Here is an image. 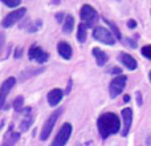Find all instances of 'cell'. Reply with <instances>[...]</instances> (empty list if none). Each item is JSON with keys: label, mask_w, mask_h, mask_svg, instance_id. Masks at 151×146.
Returning <instances> with one entry per match:
<instances>
[{"label": "cell", "mask_w": 151, "mask_h": 146, "mask_svg": "<svg viewBox=\"0 0 151 146\" xmlns=\"http://www.w3.org/2000/svg\"><path fill=\"white\" fill-rule=\"evenodd\" d=\"M97 128H98L99 136L102 139H106L111 134H117L121 130V121L115 113H104L98 117L97 121Z\"/></svg>", "instance_id": "1"}, {"label": "cell", "mask_w": 151, "mask_h": 146, "mask_svg": "<svg viewBox=\"0 0 151 146\" xmlns=\"http://www.w3.org/2000/svg\"><path fill=\"white\" fill-rule=\"evenodd\" d=\"M80 16H81V20H82V24L86 28H93V25L98 21V13L89 4H83L81 7Z\"/></svg>", "instance_id": "2"}, {"label": "cell", "mask_w": 151, "mask_h": 146, "mask_svg": "<svg viewBox=\"0 0 151 146\" xmlns=\"http://www.w3.org/2000/svg\"><path fill=\"white\" fill-rule=\"evenodd\" d=\"M93 39L99 43H104L106 45H114L115 44V37L110 29L105 28V27H96L93 29Z\"/></svg>", "instance_id": "3"}, {"label": "cell", "mask_w": 151, "mask_h": 146, "mask_svg": "<svg viewBox=\"0 0 151 146\" xmlns=\"http://www.w3.org/2000/svg\"><path fill=\"white\" fill-rule=\"evenodd\" d=\"M61 113H63V108H61V109L55 110V112L50 114V117L48 118L47 121H45L44 126H42L41 132H40V139H41V141H45V139H48V137L50 136L53 128H55V124L57 122V120H58V117L61 116Z\"/></svg>", "instance_id": "4"}, {"label": "cell", "mask_w": 151, "mask_h": 146, "mask_svg": "<svg viewBox=\"0 0 151 146\" xmlns=\"http://www.w3.org/2000/svg\"><path fill=\"white\" fill-rule=\"evenodd\" d=\"M72 130H73V126H72L70 124L65 122L61 126L60 130H58V133L56 134L55 139H53L50 146H65L69 137H70V134H72Z\"/></svg>", "instance_id": "5"}, {"label": "cell", "mask_w": 151, "mask_h": 146, "mask_svg": "<svg viewBox=\"0 0 151 146\" xmlns=\"http://www.w3.org/2000/svg\"><path fill=\"white\" fill-rule=\"evenodd\" d=\"M25 13H27V8H24V7L12 11V12H9L4 19H3L1 27H3V28H9V27L15 25L17 21H20L21 19L25 16Z\"/></svg>", "instance_id": "6"}, {"label": "cell", "mask_w": 151, "mask_h": 146, "mask_svg": "<svg viewBox=\"0 0 151 146\" xmlns=\"http://www.w3.org/2000/svg\"><path fill=\"white\" fill-rule=\"evenodd\" d=\"M126 81H127V77L125 74H121V76H117L111 80L110 82V86H109V92H110V97L111 98H115L118 94H121L123 92L126 86Z\"/></svg>", "instance_id": "7"}, {"label": "cell", "mask_w": 151, "mask_h": 146, "mask_svg": "<svg viewBox=\"0 0 151 146\" xmlns=\"http://www.w3.org/2000/svg\"><path fill=\"white\" fill-rule=\"evenodd\" d=\"M16 84V78L15 77H9L3 82V85L0 86V110L5 106V101H7V97L9 94L11 89L13 88V85Z\"/></svg>", "instance_id": "8"}, {"label": "cell", "mask_w": 151, "mask_h": 146, "mask_svg": "<svg viewBox=\"0 0 151 146\" xmlns=\"http://www.w3.org/2000/svg\"><path fill=\"white\" fill-rule=\"evenodd\" d=\"M121 116H122V120H123V128H122L121 134H122L123 137H126L129 134V132H130L131 124H133V110H131V108H125V109H122Z\"/></svg>", "instance_id": "9"}, {"label": "cell", "mask_w": 151, "mask_h": 146, "mask_svg": "<svg viewBox=\"0 0 151 146\" xmlns=\"http://www.w3.org/2000/svg\"><path fill=\"white\" fill-rule=\"evenodd\" d=\"M118 59H119V61L129 69V71H135L137 66H138L137 60L133 57V56L129 55V53H125V52L119 53V57H118Z\"/></svg>", "instance_id": "10"}, {"label": "cell", "mask_w": 151, "mask_h": 146, "mask_svg": "<svg viewBox=\"0 0 151 146\" xmlns=\"http://www.w3.org/2000/svg\"><path fill=\"white\" fill-rule=\"evenodd\" d=\"M63 97H64V92L61 90V89H58V88L52 89V90L48 93V104H49L50 106H57L61 102Z\"/></svg>", "instance_id": "11"}, {"label": "cell", "mask_w": 151, "mask_h": 146, "mask_svg": "<svg viewBox=\"0 0 151 146\" xmlns=\"http://www.w3.org/2000/svg\"><path fill=\"white\" fill-rule=\"evenodd\" d=\"M57 52H58V55H60L63 59H65V60H70L72 55H73L72 47L66 41H60L57 44Z\"/></svg>", "instance_id": "12"}, {"label": "cell", "mask_w": 151, "mask_h": 146, "mask_svg": "<svg viewBox=\"0 0 151 146\" xmlns=\"http://www.w3.org/2000/svg\"><path fill=\"white\" fill-rule=\"evenodd\" d=\"M91 53H93V56L96 57V63H97V65H99V66H104L105 64L107 63V55L104 52L102 49H99V48H93L91 49Z\"/></svg>", "instance_id": "13"}, {"label": "cell", "mask_w": 151, "mask_h": 146, "mask_svg": "<svg viewBox=\"0 0 151 146\" xmlns=\"http://www.w3.org/2000/svg\"><path fill=\"white\" fill-rule=\"evenodd\" d=\"M73 27H74V17L72 15H68L65 16V19H64V23H63V31L64 33H70L72 31H73Z\"/></svg>", "instance_id": "14"}, {"label": "cell", "mask_w": 151, "mask_h": 146, "mask_svg": "<svg viewBox=\"0 0 151 146\" xmlns=\"http://www.w3.org/2000/svg\"><path fill=\"white\" fill-rule=\"evenodd\" d=\"M44 52V51L41 49V47H39V45H32L31 48H29V51H28V59L29 60H35L36 61L37 59L40 57V55Z\"/></svg>", "instance_id": "15"}, {"label": "cell", "mask_w": 151, "mask_h": 146, "mask_svg": "<svg viewBox=\"0 0 151 146\" xmlns=\"http://www.w3.org/2000/svg\"><path fill=\"white\" fill-rule=\"evenodd\" d=\"M86 27L83 25L82 23L78 25V28H77V40L80 43H85L86 41V36H88V32H86Z\"/></svg>", "instance_id": "16"}, {"label": "cell", "mask_w": 151, "mask_h": 146, "mask_svg": "<svg viewBox=\"0 0 151 146\" xmlns=\"http://www.w3.org/2000/svg\"><path fill=\"white\" fill-rule=\"evenodd\" d=\"M19 138H20V134L19 133H12L11 136H8V138L5 139L4 142H3L1 146H13L15 145V142L17 141Z\"/></svg>", "instance_id": "17"}, {"label": "cell", "mask_w": 151, "mask_h": 146, "mask_svg": "<svg viewBox=\"0 0 151 146\" xmlns=\"http://www.w3.org/2000/svg\"><path fill=\"white\" fill-rule=\"evenodd\" d=\"M23 106H24V97L23 96L16 97L15 101H13V108H15V110L16 112H21Z\"/></svg>", "instance_id": "18"}, {"label": "cell", "mask_w": 151, "mask_h": 146, "mask_svg": "<svg viewBox=\"0 0 151 146\" xmlns=\"http://www.w3.org/2000/svg\"><path fill=\"white\" fill-rule=\"evenodd\" d=\"M32 122H33V117H31V118L25 117L20 124V130L21 132H27L29 129V126L32 125Z\"/></svg>", "instance_id": "19"}, {"label": "cell", "mask_w": 151, "mask_h": 146, "mask_svg": "<svg viewBox=\"0 0 151 146\" xmlns=\"http://www.w3.org/2000/svg\"><path fill=\"white\" fill-rule=\"evenodd\" d=\"M105 21H106V24L110 27V29L114 32L115 37H117V39H122V35H121V32H119V29H118V27L115 25V24H113L110 20H106V19H105Z\"/></svg>", "instance_id": "20"}, {"label": "cell", "mask_w": 151, "mask_h": 146, "mask_svg": "<svg viewBox=\"0 0 151 146\" xmlns=\"http://www.w3.org/2000/svg\"><path fill=\"white\" fill-rule=\"evenodd\" d=\"M42 23L41 20H36V21H32L31 24L28 25V32H31V33H33V32H36L39 28H41Z\"/></svg>", "instance_id": "21"}, {"label": "cell", "mask_w": 151, "mask_h": 146, "mask_svg": "<svg viewBox=\"0 0 151 146\" xmlns=\"http://www.w3.org/2000/svg\"><path fill=\"white\" fill-rule=\"evenodd\" d=\"M141 52H142V55H143L146 59L151 60V45H145V47L142 48Z\"/></svg>", "instance_id": "22"}, {"label": "cell", "mask_w": 151, "mask_h": 146, "mask_svg": "<svg viewBox=\"0 0 151 146\" xmlns=\"http://www.w3.org/2000/svg\"><path fill=\"white\" fill-rule=\"evenodd\" d=\"M48 59H49V53L42 52L41 55H40V57L36 60V63H39V64H45V63L48 61Z\"/></svg>", "instance_id": "23"}, {"label": "cell", "mask_w": 151, "mask_h": 146, "mask_svg": "<svg viewBox=\"0 0 151 146\" xmlns=\"http://www.w3.org/2000/svg\"><path fill=\"white\" fill-rule=\"evenodd\" d=\"M3 4L9 7V8H15V7H19V5L21 4V1L20 0H16V1H7V0H3Z\"/></svg>", "instance_id": "24"}, {"label": "cell", "mask_w": 151, "mask_h": 146, "mask_svg": "<svg viewBox=\"0 0 151 146\" xmlns=\"http://www.w3.org/2000/svg\"><path fill=\"white\" fill-rule=\"evenodd\" d=\"M127 27H129L130 29L137 28V21H135V20H133V19H131V20H129V21H127Z\"/></svg>", "instance_id": "25"}, {"label": "cell", "mask_w": 151, "mask_h": 146, "mask_svg": "<svg viewBox=\"0 0 151 146\" xmlns=\"http://www.w3.org/2000/svg\"><path fill=\"white\" fill-rule=\"evenodd\" d=\"M137 104H138L139 106H141V105H142V94L139 93V92H138V93H137Z\"/></svg>", "instance_id": "26"}, {"label": "cell", "mask_w": 151, "mask_h": 146, "mask_svg": "<svg viewBox=\"0 0 151 146\" xmlns=\"http://www.w3.org/2000/svg\"><path fill=\"white\" fill-rule=\"evenodd\" d=\"M110 73H113V74H114V73H117V74H122V71H121V69L119 68H113L111 69V71H110Z\"/></svg>", "instance_id": "27"}, {"label": "cell", "mask_w": 151, "mask_h": 146, "mask_svg": "<svg viewBox=\"0 0 151 146\" xmlns=\"http://www.w3.org/2000/svg\"><path fill=\"white\" fill-rule=\"evenodd\" d=\"M21 52H23V49H21V48H17V49H16V53H15V57L16 59L21 57Z\"/></svg>", "instance_id": "28"}, {"label": "cell", "mask_w": 151, "mask_h": 146, "mask_svg": "<svg viewBox=\"0 0 151 146\" xmlns=\"http://www.w3.org/2000/svg\"><path fill=\"white\" fill-rule=\"evenodd\" d=\"M56 19L58 20V23H61V20L64 19V15H63V13H57V15H56Z\"/></svg>", "instance_id": "29"}, {"label": "cell", "mask_w": 151, "mask_h": 146, "mask_svg": "<svg viewBox=\"0 0 151 146\" xmlns=\"http://www.w3.org/2000/svg\"><path fill=\"white\" fill-rule=\"evenodd\" d=\"M123 101L129 102V101H130V96H129V94H125V97H123Z\"/></svg>", "instance_id": "30"}, {"label": "cell", "mask_w": 151, "mask_h": 146, "mask_svg": "<svg viewBox=\"0 0 151 146\" xmlns=\"http://www.w3.org/2000/svg\"><path fill=\"white\" fill-rule=\"evenodd\" d=\"M149 77H150V81H151V71H150V73H149Z\"/></svg>", "instance_id": "31"}]
</instances>
